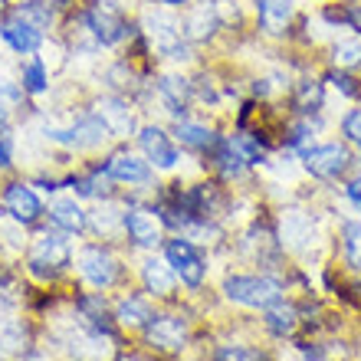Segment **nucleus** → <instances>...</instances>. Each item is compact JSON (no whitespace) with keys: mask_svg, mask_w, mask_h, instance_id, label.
<instances>
[{"mask_svg":"<svg viewBox=\"0 0 361 361\" xmlns=\"http://www.w3.org/2000/svg\"><path fill=\"white\" fill-rule=\"evenodd\" d=\"M180 30L190 43H207L224 30V7L220 0H197L184 10L180 17Z\"/></svg>","mask_w":361,"mask_h":361,"instance_id":"9","label":"nucleus"},{"mask_svg":"<svg viewBox=\"0 0 361 361\" xmlns=\"http://www.w3.org/2000/svg\"><path fill=\"white\" fill-rule=\"evenodd\" d=\"M253 13L267 37H279L295 17V0H253Z\"/></svg>","mask_w":361,"mask_h":361,"instance_id":"17","label":"nucleus"},{"mask_svg":"<svg viewBox=\"0 0 361 361\" xmlns=\"http://www.w3.org/2000/svg\"><path fill=\"white\" fill-rule=\"evenodd\" d=\"M10 112H13V109H10L7 102H0V125H10Z\"/></svg>","mask_w":361,"mask_h":361,"instance_id":"45","label":"nucleus"},{"mask_svg":"<svg viewBox=\"0 0 361 361\" xmlns=\"http://www.w3.org/2000/svg\"><path fill=\"white\" fill-rule=\"evenodd\" d=\"M89 224H92L95 233L112 237L115 230H125V210H118L115 204H99V207L89 214Z\"/></svg>","mask_w":361,"mask_h":361,"instance_id":"28","label":"nucleus"},{"mask_svg":"<svg viewBox=\"0 0 361 361\" xmlns=\"http://www.w3.org/2000/svg\"><path fill=\"white\" fill-rule=\"evenodd\" d=\"M122 361H148V358H142V355H128V358H122Z\"/></svg>","mask_w":361,"mask_h":361,"instance_id":"47","label":"nucleus"},{"mask_svg":"<svg viewBox=\"0 0 361 361\" xmlns=\"http://www.w3.org/2000/svg\"><path fill=\"white\" fill-rule=\"evenodd\" d=\"M217 361H263L257 348H243V345H227L217 352Z\"/></svg>","mask_w":361,"mask_h":361,"instance_id":"37","label":"nucleus"},{"mask_svg":"<svg viewBox=\"0 0 361 361\" xmlns=\"http://www.w3.org/2000/svg\"><path fill=\"white\" fill-rule=\"evenodd\" d=\"M267 325H269V332H276V335H289L295 329V309L283 302H273L267 309Z\"/></svg>","mask_w":361,"mask_h":361,"instance_id":"30","label":"nucleus"},{"mask_svg":"<svg viewBox=\"0 0 361 361\" xmlns=\"http://www.w3.org/2000/svg\"><path fill=\"white\" fill-rule=\"evenodd\" d=\"M39 135H43L47 142L59 145V148H69V152H92V148H99V145H105L112 138L109 125H105L95 112L76 115L69 125L43 122L39 125Z\"/></svg>","mask_w":361,"mask_h":361,"instance_id":"3","label":"nucleus"},{"mask_svg":"<svg viewBox=\"0 0 361 361\" xmlns=\"http://www.w3.org/2000/svg\"><path fill=\"white\" fill-rule=\"evenodd\" d=\"M79 273L86 276V283H92L95 289H109L118 276V263L109 250L102 247H86L79 253Z\"/></svg>","mask_w":361,"mask_h":361,"instance_id":"16","label":"nucleus"},{"mask_svg":"<svg viewBox=\"0 0 361 361\" xmlns=\"http://www.w3.org/2000/svg\"><path fill=\"white\" fill-rule=\"evenodd\" d=\"M20 86L30 99H39V95L49 92V69L43 56H30L27 63H20Z\"/></svg>","mask_w":361,"mask_h":361,"instance_id":"25","label":"nucleus"},{"mask_svg":"<svg viewBox=\"0 0 361 361\" xmlns=\"http://www.w3.org/2000/svg\"><path fill=\"white\" fill-rule=\"evenodd\" d=\"M102 174L109 180H118V184H152V164L145 161V154L138 158V154H132V152H115V154H109L105 158V164H102Z\"/></svg>","mask_w":361,"mask_h":361,"instance_id":"13","label":"nucleus"},{"mask_svg":"<svg viewBox=\"0 0 361 361\" xmlns=\"http://www.w3.org/2000/svg\"><path fill=\"white\" fill-rule=\"evenodd\" d=\"M105 82H109V86H112V92H132V89H138V76H135L132 73V66H128V63H112V66L105 69Z\"/></svg>","mask_w":361,"mask_h":361,"instance_id":"29","label":"nucleus"},{"mask_svg":"<svg viewBox=\"0 0 361 361\" xmlns=\"http://www.w3.org/2000/svg\"><path fill=\"white\" fill-rule=\"evenodd\" d=\"M92 112L109 125L112 138H128V135H138V115H135L132 102L118 92H109V95H99L92 102Z\"/></svg>","mask_w":361,"mask_h":361,"instance_id":"11","label":"nucleus"},{"mask_svg":"<svg viewBox=\"0 0 361 361\" xmlns=\"http://www.w3.org/2000/svg\"><path fill=\"white\" fill-rule=\"evenodd\" d=\"M279 240H283L286 250L305 253L319 240V230H315L312 217L305 210H286L283 217H279Z\"/></svg>","mask_w":361,"mask_h":361,"instance_id":"14","label":"nucleus"},{"mask_svg":"<svg viewBox=\"0 0 361 361\" xmlns=\"http://www.w3.org/2000/svg\"><path fill=\"white\" fill-rule=\"evenodd\" d=\"M152 4H158V7H168V10H188L194 0H152Z\"/></svg>","mask_w":361,"mask_h":361,"instance_id":"41","label":"nucleus"},{"mask_svg":"<svg viewBox=\"0 0 361 361\" xmlns=\"http://www.w3.org/2000/svg\"><path fill=\"white\" fill-rule=\"evenodd\" d=\"M164 259L171 263V269L180 276V283H188V286H200L204 283V259H200V253L194 247H190V240L178 237L171 240L168 247H164Z\"/></svg>","mask_w":361,"mask_h":361,"instance_id":"15","label":"nucleus"},{"mask_svg":"<svg viewBox=\"0 0 361 361\" xmlns=\"http://www.w3.org/2000/svg\"><path fill=\"white\" fill-rule=\"evenodd\" d=\"M345 190H348V197H352L355 204H361V178H355V180H352V184H348V188H345Z\"/></svg>","mask_w":361,"mask_h":361,"instance_id":"43","label":"nucleus"},{"mask_svg":"<svg viewBox=\"0 0 361 361\" xmlns=\"http://www.w3.org/2000/svg\"><path fill=\"white\" fill-rule=\"evenodd\" d=\"M125 230H128V237L138 247H158L161 243V224H158V217L152 210H142V207L125 210Z\"/></svg>","mask_w":361,"mask_h":361,"instance_id":"20","label":"nucleus"},{"mask_svg":"<svg viewBox=\"0 0 361 361\" xmlns=\"http://www.w3.org/2000/svg\"><path fill=\"white\" fill-rule=\"evenodd\" d=\"M230 302L250 305V309H269L273 302L283 299V286L269 276H230L224 283Z\"/></svg>","mask_w":361,"mask_h":361,"instance_id":"4","label":"nucleus"},{"mask_svg":"<svg viewBox=\"0 0 361 361\" xmlns=\"http://www.w3.org/2000/svg\"><path fill=\"white\" fill-rule=\"evenodd\" d=\"M23 86H20V79H10V76H0V102H7L10 109H17L23 105Z\"/></svg>","mask_w":361,"mask_h":361,"instance_id":"35","label":"nucleus"},{"mask_svg":"<svg viewBox=\"0 0 361 361\" xmlns=\"http://www.w3.org/2000/svg\"><path fill=\"white\" fill-rule=\"evenodd\" d=\"M13 168V128L0 125V174H7Z\"/></svg>","mask_w":361,"mask_h":361,"instance_id":"36","label":"nucleus"},{"mask_svg":"<svg viewBox=\"0 0 361 361\" xmlns=\"http://www.w3.org/2000/svg\"><path fill=\"white\" fill-rule=\"evenodd\" d=\"M194 99H200V102H207V105H217L220 95H217V86H214V79L200 76L197 82H194Z\"/></svg>","mask_w":361,"mask_h":361,"instance_id":"39","label":"nucleus"},{"mask_svg":"<svg viewBox=\"0 0 361 361\" xmlns=\"http://www.w3.org/2000/svg\"><path fill=\"white\" fill-rule=\"evenodd\" d=\"M135 138H138V148H142V154H145V161H148V164L161 168V171H171V168H178L180 148L174 145V135H168L161 125H154V122L142 125Z\"/></svg>","mask_w":361,"mask_h":361,"instance_id":"10","label":"nucleus"},{"mask_svg":"<svg viewBox=\"0 0 361 361\" xmlns=\"http://www.w3.org/2000/svg\"><path fill=\"white\" fill-rule=\"evenodd\" d=\"M115 319H118L122 325H128V329H138V325L152 322V312H148V305H145L142 299H125V302L118 305Z\"/></svg>","mask_w":361,"mask_h":361,"instance_id":"31","label":"nucleus"},{"mask_svg":"<svg viewBox=\"0 0 361 361\" xmlns=\"http://www.w3.org/2000/svg\"><path fill=\"white\" fill-rule=\"evenodd\" d=\"M69 263V240L63 230H47L30 253V273L37 279H53Z\"/></svg>","mask_w":361,"mask_h":361,"instance_id":"6","label":"nucleus"},{"mask_svg":"<svg viewBox=\"0 0 361 361\" xmlns=\"http://www.w3.org/2000/svg\"><path fill=\"white\" fill-rule=\"evenodd\" d=\"M332 63L335 69H355L361 63V39H338L332 47Z\"/></svg>","mask_w":361,"mask_h":361,"instance_id":"32","label":"nucleus"},{"mask_svg":"<svg viewBox=\"0 0 361 361\" xmlns=\"http://www.w3.org/2000/svg\"><path fill=\"white\" fill-rule=\"evenodd\" d=\"M142 279H145V286H148V293L168 295L174 289L178 273L171 269V263H168V259H148V263H145V269H142Z\"/></svg>","mask_w":361,"mask_h":361,"instance_id":"26","label":"nucleus"},{"mask_svg":"<svg viewBox=\"0 0 361 361\" xmlns=\"http://www.w3.org/2000/svg\"><path fill=\"white\" fill-rule=\"evenodd\" d=\"M329 82H332L335 89L342 95H348V99H355L358 95V86H355V79L345 76V69H335V73H329Z\"/></svg>","mask_w":361,"mask_h":361,"instance_id":"40","label":"nucleus"},{"mask_svg":"<svg viewBox=\"0 0 361 361\" xmlns=\"http://www.w3.org/2000/svg\"><path fill=\"white\" fill-rule=\"evenodd\" d=\"M138 33H142V37L148 39V47H152L158 56L168 59V63H190V59H194V43L184 37L180 20L174 17V10L158 7V4L142 10Z\"/></svg>","mask_w":361,"mask_h":361,"instance_id":"1","label":"nucleus"},{"mask_svg":"<svg viewBox=\"0 0 361 361\" xmlns=\"http://www.w3.org/2000/svg\"><path fill=\"white\" fill-rule=\"evenodd\" d=\"M345 259L361 269V224H345Z\"/></svg>","mask_w":361,"mask_h":361,"instance_id":"33","label":"nucleus"},{"mask_svg":"<svg viewBox=\"0 0 361 361\" xmlns=\"http://www.w3.org/2000/svg\"><path fill=\"white\" fill-rule=\"evenodd\" d=\"M69 184L76 188L79 197H99V188H105V174H102V168H99L95 174H86V178H73Z\"/></svg>","mask_w":361,"mask_h":361,"instance_id":"34","label":"nucleus"},{"mask_svg":"<svg viewBox=\"0 0 361 361\" xmlns=\"http://www.w3.org/2000/svg\"><path fill=\"white\" fill-rule=\"evenodd\" d=\"M13 10H17L20 17H27L33 27H39L43 33H49V30L56 27V13H59V10H53L47 0H17V4H13Z\"/></svg>","mask_w":361,"mask_h":361,"instance_id":"27","label":"nucleus"},{"mask_svg":"<svg viewBox=\"0 0 361 361\" xmlns=\"http://www.w3.org/2000/svg\"><path fill=\"white\" fill-rule=\"evenodd\" d=\"M0 207L17 227H33L39 217H43V200L33 190V184L27 180H10L0 190Z\"/></svg>","mask_w":361,"mask_h":361,"instance_id":"5","label":"nucleus"},{"mask_svg":"<svg viewBox=\"0 0 361 361\" xmlns=\"http://www.w3.org/2000/svg\"><path fill=\"white\" fill-rule=\"evenodd\" d=\"M30 345V332L20 319H10V315H0V361H10L17 355L27 352Z\"/></svg>","mask_w":361,"mask_h":361,"instance_id":"23","label":"nucleus"},{"mask_svg":"<svg viewBox=\"0 0 361 361\" xmlns=\"http://www.w3.org/2000/svg\"><path fill=\"white\" fill-rule=\"evenodd\" d=\"M47 4L53 10H73V7H76V0H47Z\"/></svg>","mask_w":361,"mask_h":361,"instance_id":"44","label":"nucleus"},{"mask_svg":"<svg viewBox=\"0 0 361 361\" xmlns=\"http://www.w3.org/2000/svg\"><path fill=\"white\" fill-rule=\"evenodd\" d=\"M293 105L299 115H315L325 105V82L322 79L305 76L293 86Z\"/></svg>","mask_w":361,"mask_h":361,"instance_id":"24","label":"nucleus"},{"mask_svg":"<svg viewBox=\"0 0 361 361\" xmlns=\"http://www.w3.org/2000/svg\"><path fill=\"white\" fill-rule=\"evenodd\" d=\"M171 135H174V142L178 145H184V148H190V152H204V154H210L220 142V135L214 132L210 125L194 122V118H178Z\"/></svg>","mask_w":361,"mask_h":361,"instance_id":"18","label":"nucleus"},{"mask_svg":"<svg viewBox=\"0 0 361 361\" xmlns=\"http://www.w3.org/2000/svg\"><path fill=\"white\" fill-rule=\"evenodd\" d=\"M10 7H13V0H0V13H7Z\"/></svg>","mask_w":361,"mask_h":361,"instance_id":"46","label":"nucleus"},{"mask_svg":"<svg viewBox=\"0 0 361 361\" xmlns=\"http://www.w3.org/2000/svg\"><path fill=\"white\" fill-rule=\"evenodd\" d=\"M99 305H102L99 299H82V309H99ZM92 325H99V329H102V315H99V312L92 315Z\"/></svg>","mask_w":361,"mask_h":361,"instance_id":"42","label":"nucleus"},{"mask_svg":"<svg viewBox=\"0 0 361 361\" xmlns=\"http://www.w3.org/2000/svg\"><path fill=\"white\" fill-rule=\"evenodd\" d=\"M49 224L63 233H79V230H86L89 224V214L76 204V197H56L49 204Z\"/></svg>","mask_w":361,"mask_h":361,"instance_id":"21","label":"nucleus"},{"mask_svg":"<svg viewBox=\"0 0 361 361\" xmlns=\"http://www.w3.org/2000/svg\"><path fill=\"white\" fill-rule=\"evenodd\" d=\"M154 95H158L164 112L178 122V118H188V109L194 102V82L180 73H161L154 82Z\"/></svg>","mask_w":361,"mask_h":361,"instance_id":"12","label":"nucleus"},{"mask_svg":"<svg viewBox=\"0 0 361 361\" xmlns=\"http://www.w3.org/2000/svg\"><path fill=\"white\" fill-rule=\"evenodd\" d=\"M0 39L7 43L10 53H17V56H33V53L43 49L47 33L39 27H33L27 17H20L17 10L10 7L7 13H0Z\"/></svg>","mask_w":361,"mask_h":361,"instance_id":"7","label":"nucleus"},{"mask_svg":"<svg viewBox=\"0 0 361 361\" xmlns=\"http://www.w3.org/2000/svg\"><path fill=\"white\" fill-rule=\"evenodd\" d=\"M342 135L348 142L361 145V109H352V112H345L342 118Z\"/></svg>","mask_w":361,"mask_h":361,"instance_id":"38","label":"nucleus"},{"mask_svg":"<svg viewBox=\"0 0 361 361\" xmlns=\"http://www.w3.org/2000/svg\"><path fill=\"white\" fill-rule=\"evenodd\" d=\"M214 161H217V168H220V174L227 180H237V178H243V174L253 168V164L243 158V152L237 148V142H233V135L230 138H224L220 135V142H217V148H214Z\"/></svg>","mask_w":361,"mask_h":361,"instance_id":"22","label":"nucleus"},{"mask_svg":"<svg viewBox=\"0 0 361 361\" xmlns=\"http://www.w3.org/2000/svg\"><path fill=\"white\" fill-rule=\"evenodd\" d=\"M76 20L82 27V37H89L102 49L122 47L125 39H132L138 33V27L125 17L122 0H89L86 7H79Z\"/></svg>","mask_w":361,"mask_h":361,"instance_id":"2","label":"nucleus"},{"mask_svg":"<svg viewBox=\"0 0 361 361\" xmlns=\"http://www.w3.org/2000/svg\"><path fill=\"white\" fill-rule=\"evenodd\" d=\"M148 342L164 348V352L184 348V342H188V322L178 319V315H158V319L148 322Z\"/></svg>","mask_w":361,"mask_h":361,"instance_id":"19","label":"nucleus"},{"mask_svg":"<svg viewBox=\"0 0 361 361\" xmlns=\"http://www.w3.org/2000/svg\"><path fill=\"white\" fill-rule=\"evenodd\" d=\"M299 158H302V168L312 178L319 180H335L338 174H345V168L352 164V154H348V148L338 142H325V145H309V148H302L299 152Z\"/></svg>","mask_w":361,"mask_h":361,"instance_id":"8","label":"nucleus"}]
</instances>
